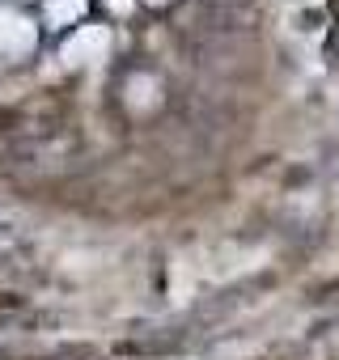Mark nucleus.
<instances>
[{"label": "nucleus", "instance_id": "nucleus-1", "mask_svg": "<svg viewBox=\"0 0 339 360\" xmlns=\"http://www.w3.org/2000/svg\"><path fill=\"white\" fill-rule=\"evenodd\" d=\"M106 51H110V30L106 26H81L60 47V60H64V68H85V64H98Z\"/></svg>", "mask_w": 339, "mask_h": 360}, {"label": "nucleus", "instance_id": "nucleus-2", "mask_svg": "<svg viewBox=\"0 0 339 360\" xmlns=\"http://www.w3.org/2000/svg\"><path fill=\"white\" fill-rule=\"evenodd\" d=\"M30 51H34V22L13 9H0V60H22Z\"/></svg>", "mask_w": 339, "mask_h": 360}, {"label": "nucleus", "instance_id": "nucleus-3", "mask_svg": "<svg viewBox=\"0 0 339 360\" xmlns=\"http://www.w3.org/2000/svg\"><path fill=\"white\" fill-rule=\"evenodd\" d=\"M85 13V0H47V26H72Z\"/></svg>", "mask_w": 339, "mask_h": 360}, {"label": "nucleus", "instance_id": "nucleus-4", "mask_svg": "<svg viewBox=\"0 0 339 360\" xmlns=\"http://www.w3.org/2000/svg\"><path fill=\"white\" fill-rule=\"evenodd\" d=\"M136 102H140V106H153V81H144V77L132 81V106H136Z\"/></svg>", "mask_w": 339, "mask_h": 360}, {"label": "nucleus", "instance_id": "nucleus-5", "mask_svg": "<svg viewBox=\"0 0 339 360\" xmlns=\"http://www.w3.org/2000/svg\"><path fill=\"white\" fill-rule=\"evenodd\" d=\"M106 5H110L119 18H123V13H132V0H106Z\"/></svg>", "mask_w": 339, "mask_h": 360}, {"label": "nucleus", "instance_id": "nucleus-6", "mask_svg": "<svg viewBox=\"0 0 339 360\" xmlns=\"http://www.w3.org/2000/svg\"><path fill=\"white\" fill-rule=\"evenodd\" d=\"M148 5H165V0H148Z\"/></svg>", "mask_w": 339, "mask_h": 360}]
</instances>
